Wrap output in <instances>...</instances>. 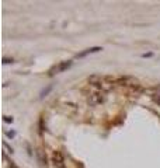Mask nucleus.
I'll list each match as a JSON object with an SVG mask.
<instances>
[{
    "instance_id": "nucleus-1",
    "label": "nucleus",
    "mask_w": 160,
    "mask_h": 168,
    "mask_svg": "<svg viewBox=\"0 0 160 168\" xmlns=\"http://www.w3.org/2000/svg\"><path fill=\"white\" fill-rule=\"evenodd\" d=\"M52 163L56 168H65V160H63V156L61 151L55 150L52 153Z\"/></svg>"
},
{
    "instance_id": "nucleus-2",
    "label": "nucleus",
    "mask_w": 160,
    "mask_h": 168,
    "mask_svg": "<svg viewBox=\"0 0 160 168\" xmlns=\"http://www.w3.org/2000/svg\"><path fill=\"white\" fill-rule=\"evenodd\" d=\"M89 101H90L91 105H99V104H101L104 101L103 93L97 91V93H93V94H90V97H89Z\"/></svg>"
},
{
    "instance_id": "nucleus-3",
    "label": "nucleus",
    "mask_w": 160,
    "mask_h": 168,
    "mask_svg": "<svg viewBox=\"0 0 160 168\" xmlns=\"http://www.w3.org/2000/svg\"><path fill=\"white\" fill-rule=\"evenodd\" d=\"M70 66H72V62L70 60H66V62H62L59 63L58 66H55L52 70H51V74H55V73H61V72H65L66 69H69Z\"/></svg>"
},
{
    "instance_id": "nucleus-4",
    "label": "nucleus",
    "mask_w": 160,
    "mask_h": 168,
    "mask_svg": "<svg viewBox=\"0 0 160 168\" xmlns=\"http://www.w3.org/2000/svg\"><path fill=\"white\" fill-rule=\"evenodd\" d=\"M100 50H101V48H99V46H96V48H90V49H86L84 52L79 53L77 57H84L86 55H89V53H96V52H100Z\"/></svg>"
},
{
    "instance_id": "nucleus-5",
    "label": "nucleus",
    "mask_w": 160,
    "mask_h": 168,
    "mask_svg": "<svg viewBox=\"0 0 160 168\" xmlns=\"http://www.w3.org/2000/svg\"><path fill=\"white\" fill-rule=\"evenodd\" d=\"M153 99H155V102H157L160 105V90L156 91V93L153 94Z\"/></svg>"
},
{
    "instance_id": "nucleus-6",
    "label": "nucleus",
    "mask_w": 160,
    "mask_h": 168,
    "mask_svg": "<svg viewBox=\"0 0 160 168\" xmlns=\"http://www.w3.org/2000/svg\"><path fill=\"white\" fill-rule=\"evenodd\" d=\"M4 121H6V122H13V118H8V116H4Z\"/></svg>"
},
{
    "instance_id": "nucleus-7",
    "label": "nucleus",
    "mask_w": 160,
    "mask_h": 168,
    "mask_svg": "<svg viewBox=\"0 0 160 168\" xmlns=\"http://www.w3.org/2000/svg\"><path fill=\"white\" fill-rule=\"evenodd\" d=\"M7 136H10V137H13V136H14V133H13V132H8V133H7Z\"/></svg>"
},
{
    "instance_id": "nucleus-8",
    "label": "nucleus",
    "mask_w": 160,
    "mask_h": 168,
    "mask_svg": "<svg viewBox=\"0 0 160 168\" xmlns=\"http://www.w3.org/2000/svg\"><path fill=\"white\" fill-rule=\"evenodd\" d=\"M13 168H16V167H13Z\"/></svg>"
}]
</instances>
